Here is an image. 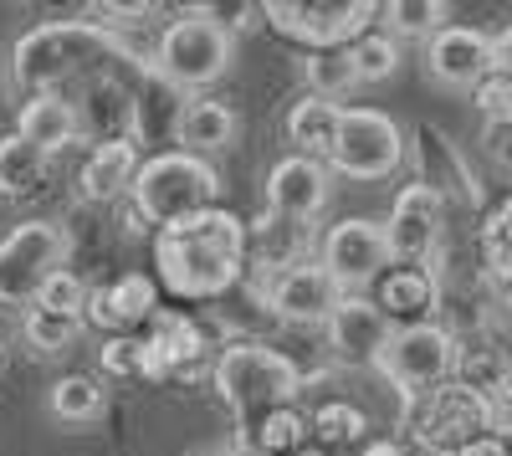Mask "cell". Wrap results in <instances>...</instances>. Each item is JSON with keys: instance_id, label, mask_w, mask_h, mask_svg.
Here are the masks:
<instances>
[{"instance_id": "cell-41", "label": "cell", "mask_w": 512, "mask_h": 456, "mask_svg": "<svg viewBox=\"0 0 512 456\" xmlns=\"http://www.w3.org/2000/svg\"><path fill=\"white\" fill-rule=\"evenodd\" d=\"M195 456H241L236 446H205V451H195Z\"/></svg>"}, {"instance_id": "cell-16", "label": "cell", "mask_w": 512, "mask_h": 456, "mask_svg": "<svg viewBox=\"0 0 512 456\" xmlns=\"http://www.w3.org/2000/svg\"><path fill=\"white\" fill-rule=\"evenodd\" d=\"M328 195H333L328 164L287 154V159L272 164V175H267V216H277L287 226H313L318 211L328 205Z\"/></svg>"}, {"instance_id": "cell-23", "label": "cell", "mask_w": 512, "mask_h": 456, "mask_svg": "<svg viewBox=\"0 0 512 456\" xmlns=\"http://www.w3.org/2000/svg\"><path fill=\"white\" fill-rule=\"evenodd\" d=\"M169 139L180 144V154H216V149H231L236 144V113L216 98H195V103H180L175 113V129H169Z\"/></svg>"}, {"instance_id": "cell-5", "label": "cell", "mask_w": 512, "mask_h": 456, "mask_svg": "<svg viewBox=\"0 0 512 456\" xmlns=\"http://www.w3.org/2000/svg\"><path fill=\"white\" fill-rule=\"evenodd\" d=\"M128 195H134L139 216L149 226H175V221L200 216V211H210V205L221 200V175L210 170V159L164 149L154 159H139Z\"/></svg>"}, {"instance_id": "cell-6", "label": "cell", "mask_w": 512, "mask_h": 456, "mask_svg": "<svg viewBox=\"0 0 512 456\" xmlns=\"http://www.w3.org/2000/svg\"><path fill=\"white\" fill-rule=\"evenodd\" d=\"M231 62H236V36L221 21H210L205 11H185L159 31L149 72L159 82H169L175 93H185V88H210V82H221L231 72Z\"/></svg>"}, {"instance_id": "cell-26", "label": "cell", "mask_w": 512, "mask_h": 456, "mask_svg": "<svg viewBox=\"0 0 512 456\" xmlns=\"http://www.w3.org/2000/svg\"><path fill=\"white\" fill-rule=\"evenodd\" d=\"M338 103H328V98H297L292 108H287V139H292V149L303 154V159H328V149H333V134H338Z\"/></svg>"}, {"instance_id": "cell-2", "label": "cell", "mask_w": 512, "mask_h": 456, "mask_svg": "<svg viewBox=\"0 0 512 456\" xmlns=\"http://www.w3.org/2000/svg\"><path fill=\"white\" fill-rule=\"evenodd\" d=\"M113 62L144 67V57L98 21H41L11 47V82L26 93H57L62 82L98 77Z\"/></svg>"}, {"instance_id": "cell-13", "label": "cell", "mask_w": 512, "mask_h": 456, "mask_svg": "<svg viewBox=\"0 0 512 456\" xmlns=\"http://www.w3.org/2000/svg\"><path fill=\"white\" fill-rule=\"evenodd\" d=\"M410 159H415V185L431 190L441 205H482V185L472 175L466 154L456 149V139L441 129V123H415L410 129Z\"/></svg>"}, {"instance_id": "cell-21", "label": "cell", "mask_w": 512, "mask_h": 456, "mask_svg": "<svg viewBox=\"0 0 512 456\" xmlns=\"http://www.w3.org/2000/svg\"><path fill=\"white\" fill-rule=\"evenodd\" d=\"M159 313V287L144 277V272H123L118 282L108 287H88V308H82V323H98V328H134V323H149Z\"/></svg>"}, {"instance_id": "cell-8", "label": "cell", "mask_w": 512, "mask_h": 456, "mask_svg": "<svg viewBox=\"0 0 512 456\" xmlns=\"http://www.w3.org/2000/svg\"><path fill=\"white\" fill-rule=\"evenodd\" d=\"M451 364H456V334L446 323H436V318L431 323H410V328H390L384 349L374 354V369L400 390V400L446 385Z\"/></svg>"}, {"instance_id": "cell-12", "label": "cell", "mask_w": 512, "mask_h": 456, "mask_svg": "<svg viewBox=\"0 0 512 456\" xmlns=\"http://www.w3.org/2000/svg\"><path fill=\"white\" fill-rule=\"evenodd\" d=\"M313 262L333 277L338 293H359V287H369L384 267H390V246H384L379 221L354 216V221H338V226L323 231Z\"/></svg>"}, {"instance_id": "cell-43", "label": "cell", "mask_w": 512, "mask_h": 456, "mask_svg": "<svg viewBox=\"0 0 512 456\" xmlns=\"http://www.w3.org/2000/svg\"><path fill=\"white\" fill-rule=\"evenodd\" d=\"M0 354H6V334H0Z\"/></svg>"}, {"instance_id": "cell-11", "label": "cell", "mask_w": 512, "mask_h": 456, "mask_svg": "<svg viewBox=\"0 0 512 456\" xmlns=\"http://www.w3.org/2000/svg\"><path fill=\"white\" fill-rule=\"evenodd\" d=\"M251 293L262 298L267 313L287 318V323H323L333 313V303L344 298L333 287V277L308 257V262H292V267H251Z\"/></svg>"}, {"instance_id": "cell-39", "label": "cell", "mask_w": 512, "mask_h": 456, "mask_svg": "<svg viewBox=\"0 0 512 456\" xmlns=\"http://www.w3.org/2000/svg\"><path fill=\"white\" fill-rule=\"evenodd\" d=\"M451 456H512V451H507L502 436H477V441H466V446L451 451Z\"/></svg>"}, {"instance_id": "cell-3", "label": "cell", "mask_w": 512, "mask_h": 456, "mask_svg": "<svg viewBox=\"0 0 512 456\" xmlns=\"http://www.w3.org/2000/svg\"><path fill=\"white\" fill-rule=\"evenodd\" d=\"M210 380H216V395L226 400V410L236 416V441H246L256 426L272 416V410L297 405L303 369H297L282 349H267V344H231V349H221L216 364H210ZM236 441H231V446H236Z\"/></svg>"}, {"instance_id": "cell-32", "label": "cell", "mask_w": 512, "mask_h": 456, "mask_svg": "<svg viewBox=\"0 0 512 456\" xmlns=\"http://www.w3.org/2000/svg\"><path fill=\"white\" fill-rule=\"evenodd\" d=\"M303 72H308V88L313 98H344L349 88H359L354 77V62H349V47H333V52H308L303 57Z\"/></svg>"}, {"instance_id": "cell-33", "label": "cell", "mask_w": 512, "mask_h": 456, "mask_svg": "<svg viewBox=\"0 0 512 456\" xmlns=\"http://www.w3.org/2000/svg\"><path fill=\"white\" fill-rule=\"evenodd\" d=\"M349 62H354V77L359 82H384L400 72V41L384 36V31H364L354 47H349Z\"/></svg>"}, {"instance_id": "cell-30", "label": "cell", "mask_w": 512, "mask_h": 456, "mask_svg": "<svg viewBox=\"0 0 512 456\" xmlns=\"http://www.w3.org/2000/svg\"><path fill=\"white\" fill-rule=\"evenodd\" d=\"M446 16H451V6L446 0H390V6H379V16L374 21H384V36H425L431 41L441 26H446Z\"/></svg>"}, {"instance_id": "cell-17", "label": "cell", "mask_w": 512, "mask_h": 456, "mask_svg": "<svg viewBox=\"0 0 512 456\" xmlns=\"http://www.w3.org/2000/svg\"><path fill=\"white\" fill-rule=\"evenodd\" d=\"M487 72H497V52L487 31L446 21L425 41V77H436L441 88H477Z\"/></svg>"}, {"instance_id": "cell-1", "label": "cell", "mask_w": 512, "mask_h": 456, "mask_svg": "<svg viewBox=\"0 0 512 456\" xmlns=\"http://www.w3.org/2000/svg\"><path fill=\"white\" fill-rule=\"evenodd\" d=\"M154 267L159 282L175 298L210 303L226 298L246 277V226L226 205H210L200 216H185L175 226H159L154 236Z\"/></svg>"}, {"instance_id": "cell-40", "label": "cell", "mask_w": 512, "mask_h": 456, "mask_svg": "<svg viewBox=\"0 0 512 456\" xmlns=\"http://www.w3.org/2000/svg\"><path fill=\"white\" fill-rule=\"evenodd\" d=\"M364 456H425V451H410V446H400V441H369Z\"/></svg>"}, {"instance_id": "cell-24", "label": "cell", "mask_w": 512, "mask_h": 456, "mask_svg": "<svg viewBox=\"0 0 512 456\" xmlns=\"http://www.w3.org/2000/svg\"><path fill=\"white\" fill-rule=\"evenodd\" d=\"M16 139H26L31 149L41 154H57L77 139V113H72V98L62 93H31L26 108H21V123H16Z\"/></svg>"}, {"instance_id": "cell-36", "label": "cell", "mask_w": 512, "mask_h": 456, "mask_svg": "<svg viewBox=\"0 0 512 456\" xmlns=\"http://www.w3.org/2000/svg\"><path fill=\"white\" fill-rule=\"evenodd\" d=\"M103 375H113V380H144V349H139V339H128V334L108 339L103 344Z\"/></svg>"}, {"instance_id": "cell-19", "label": "cell", "mask_w": 512, "mask_h": 456, "mask_svg": "<svg viewBox=\"0 0 512 456\" xmlns=\"http://www.w3.org/2000/svg\"><path fill=\"white\" fill-rule=\"evenodd\" d=\"M369 303L379 308L384 323H400V328L431 323V313H436V303H441V282H436L431 267H405V262H395V267H384V272L374 277V298H369Z\"/></svg>"}, {"instance_id": "cell-35", "label": "cell", "mask_w": 512, "mask_h": 456, "mask_svg": "<svg viewBox=\"0 0 512 456\" xmlns=\"http://www.w3.org/2000/svg\"><path fill=\"white\" fill-rule=\"evenodd\" d=\"M36 308H47V313H67V318H82V308H88V282H82L77 272H57L47 277V287L36 293Z\"/></svg>"}, {"instance_id": "cell-34", "label": "cell", "mask_w": 512, "mask_h": 456, "mask_svg": "<svg viewBox=\"0 0 512 456\" xmlns=\"http://www.w3.org/2000/svg\"><path fill=\"white\" fill-rule=\"evenodd\" d=\"M507 226H512V205H507V200H497L492 211H487V221H482V231H477L482 262H487V277H492L497 293L507 287V262H512V252H507Z\"/></svg>"}, {"instance_id": "cell-37", "label": "cell", "mask_w": 512, "mask_h": 456, "mask_svg": "<svg viewBox=\"0 0 512 456\" xmlns=\"http://www.w3.org/2000/svg\"><path fill=\"white\" fill-rule=\"evenodd\" d=\"M472 98H477V108L487 118H512V77L507 72H487L472 88Z\"/></svg>"}, {"instance_id": "cell-7", "label": "cell", "mask_w": 512, "mask_h": 456, "mask_svg": "<svg viewBox=\"0 0 512 456\" xmlns=\"http://www.w3.org/2000/svg\"><path fill=\"white\" fill-rule=\"evenodd\" d=\"M72 257V236L57 221H21L0 236V308H31L36 293Z\"/></svg>"}, {"instance_id": "cell-28", "label": "cell", "mask_w": 512, "mask_h": 456, "mask_svg": "<svg viewBox=\"0 0 512 456\" xmlns=\"http://www.w3.org/2000/svg\"><path fill=\"white\" fill-rule=\"evenodd\" d=\"M308 436L318 446H364L369 441V416L354 400H323L308 416Z\"/></svg>"}, {"instance_id": "cell-22", "label": "cell", "mask_w": 512, "mask_h": 456, "mask_svg": "<svg viewBox=\"0 0 512 456\" xmlns=\"http://www.w3.org/2000/svg\"><path fill=\"white\" fill-rule=\"evenodd\" d=\"M456 385H466L472 395H482L492 410L507 416V385H512V364H507V349L497 339H456V364H451Z\"/></svg>"}, {"instance_id": "cell-20", "label": "cell", "mask_w": 512, "mask_h": 456, "mask_svg": "<svg viewBox=\"0 0 512 456\" xmlns=\"http://www.w3.org/2000/svg\"><path fill=\"white\" fill-rule=\"evenodd\" d=\"M323 328H328V349L344 364H374V354L384 349V339H390V323H384L379 308L359 293L338 298L333 313L323 318Z\"/></svg>"}, {"instance_id": "cell-4", "label": "cell", "mask_w": 512, "mask_h": 456, "mask_svg": "<svg viewBox=\"0 0 512 456\" xmlns=\"http://www.w3.org/2000/svg\"><path fill=\"white\" fill-rule=\"evenodd\" d=\"M400 426L415 441V451L425 456H451L466 441L477 436H502L507 416L492 410L482 395H472L466 385H436V390H420L410 400H400Z\"/></svg>"}, {"instance_id": "cell-10", "label": "cell", "mask_w": 512, "mask_h": 456, "mask_svg": "<svg viewBox=\"0 0 512 456\" xmlns=\"http://www.w3.org/2000/svg\"><path fill=\"white\" fill-rule=\"evenodd\" d=\"M405 159V134L390 113L379 108H344L338 113V134L328 149V170L344 180H384L395 175Z\"/></svg>"}, {"instance_id": "cell-9", "label": "cell", "mask_w": 512, "mask_h": 456, "mask_svg": "<svg viewBox=\"0 0 512 456\" xmlns=\"http://www.w3.org/2000/svg\"><path fill=\"white\" fill-rule=\"evenodd\" d=\"M256 16H267V26L303 41L308 52H333L374 31L379 6L374 0H267V6H256Z\"/></svg>"}, {"instance_id": "cell-25", "label": "cell", "mask_w": 512, "mask_h": 456, "mask_svg": "<svg viewBox=\"0 0 512 456\" xmlns=\"http://www.w3.org/2000/svg\"><path fill=\"white\" fill-rule=\"evenodd\" d=\"M134 170H139V144H98L88 154V164L77 170V190H82V200L108 205L134 185Z\"/></svg>"}, {"instance_id": "cell-14", "label": "cell", "mask_w": 512, "mask_h": 456, "mask_svg": "<svg viewBox=\"0 0 512 456\" xmlns=\"http://www.w3.org/2000/svg\"><path fill=\"white\" fill-rule=\"evenodd\" d=\"M384 231V246H390V262H405V267H425L436 252H441V231H446V205L420 190V185H405L390 205V221H379Z\"/></svg>"}, {"instance_id": "cell-15", "label": "cell", "mask_w": 512, "mask_h": 456, "mask_svg": "<svg viewBox=\"0 0 512 456\" xmlns=\"http://www.w3.org/2000/svg\"><path fill=\"white\" fill-rule=\"evenodd\" d=\"M139 349H144V385L195 380L205 369V334L185 313H154Z\"/></svg>"}, {"instance_id": "cell-27", "label": "cell", "mask_w": 512, "mask_h": 456, "mask_svg": "<svg viewBox=\"0 0 512 456\" xmlns=\"http://www.w3.org/2000/svg\"><path fill=\"white\" fill-rule=\"evenodd\" d=\"M47 410L62 421V426H93L103 410H108V395L98 380L88 375H62L52 390H47Z\"/></svg>"}, {"instance_id": "cell-31", "label": "cell", "mask_w": 512, "mask_h": 456, "mask_svg": "<svg viewBox=\"0 0 512 456\" xmlns=\"http://www.w3.org/2000/svg\"><path fill=\"white\" fill-rule=\"evenodd\" d=\"M82 318H67V313H47V308H26V318H21V334H26V344L36 349V354H67L77 339H82Z\"/></svg>"}, {"instance_id": "cell-18", "label": "cell", "mask_w": 512, "mask_h": 456, "mask_svg": "<svg viewBox=\"0 0 512 456\" xmlns=\"http://www.w3.org/2000/svg\"><path fill=\"white\" fill-rule=\"evenodd\" d=\"M72 113H77V134H88L93 149L98 144H134V93L113 72L88 77L82 103H72Z\"/></svg>"}, {"instance_id": "cell-29", "label": "cell", "mask_w": 512, "mask_h": 456, "mask_svg": "<svg viewBox=\"0 0 512 456\" xmlns=\"http://www.w3.org/2000/svg\"><path fill=\"white\" fill-rule=\"evenodd\" d=\"M41 175H47V154L31 149L26 139L6 134L0 139V195L6 200H21L41 185Z\"/></svg>"}, {"instance_id": "cell-42", "label": "cell", "mask_w": 512, "mask_h": 456, "mask_svg": "<svg viewBox=\"0 0 512 456\" xmlns=\"http://www.w3.org/2000/svg\"><path fill=\"white\" fill-rule=\"evenodd\" d=\"M297 456H328V451H297Z\"/></svg>"}, {"instance_id": "cell-38", "label": "cell", "mask_w": 512, "mask_h": 456, "mask_svg": "<svg viewBox=\"0 0 512 456\" xmlns=\"http://www.w3.org/2000/svg\"><path fill=\"white\" fill-rule=\"evenodd\" d=\"M482 139H487V154L507 170V164H512V144H507L512 139V118H487V134Z\"/></svg>"}]
</instances>
